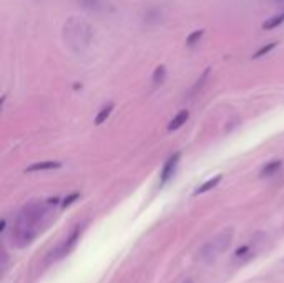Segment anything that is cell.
Wrapping results in <instances>:
<instances>
[{"mask_svg": "<svg viewBox=\"0 0 284 283\" xmlns=\"http://www.w3.org/2000/svg\"><path fill=\"white\" fill-rule=\"evenodd\" d=\"M49 215L45 203L40 202H30L20 210L17 217L14 233H12V240L15 242L17 247H25L38 235V232L43 226V219Z\"/></svg>", "mask_w": 284, "mask_h": 283, "instance_id": "cell-1", "label": "cell"}, {"mask_svg": "<svg viewBox=\"0 0 284 283\" xmlns=\"http://www.w3.org/2000/svg\"><path fill=\"white\" fill-rule=\"evenodd\" d=\"M233 240V228H226L213 237L211 240H208L203 247L198 250V258L203 262H211V260L218 258L223 252L231 245Z\"/></svg>", "mask_w": 284, "mask_h": 283, "instance_id": "cell-2", "label": "cell"}, {"mask_svg": "<svg viewBox=\"0 0 284 283\" xmlns=\"http://www.w3.org/2000/svg\"><path fill=\"white\" fill-rule=\"evenodd\" d=\"M82 230H84V225H77L73 226V230L70 232V235L65 240L60 243L58 247L55 248L54 252L50 253V260H60L63 258V256H67L70 252L73 250V248L77 247L78 240H80V235H82Z\"/></svg>", "mask_w": 284, "mask_h": 283, "instance_id": "cell-3", "label": "cell"}, {"mask_svg": "<svg viewBox=\"0 0 284 283\" xmlns=\"http://www.w3.org/2000/svg\"><path fill=\"white\" fill-rule=\"evenodd\" d=\"M180 158H181V152H174V154L170 157L167 162H165L163 170H161V173H160V185H165L170 180V178L173 177V173H174V170H176V167H178V162H180Z\"/></svg>", "mask_w": 284, "mask_h": 283, "instance_id": "cell-4", "label": "cell"}, {"mask_svg": "<svg viewBox=\"0 0 284 283\" xmlns=\"http://www.w3.org/2000/svg\"><path fill=\"white\" fill-rule=\"evenodd\" d=\"M62 163L57 162V160H45V162H37V163H32L25 168L27 173H33V172H45V170H54V168H60Z\"/></svg>", "mask_w": 284, "mask_h": 283, "instance_id": "cell-5", "label": "cell"}, {"mask_svg": "<svg viewBox=\"0 0 284 283\" xmlns=\"http://www.w3.org/2000/svg\"><path fill=\"white\" fill-rule=\"evenodd\" d=\"M188 119H190V112H188V110L178 112V113H176V117H174V119L168 124V132H174V130L181 128L183 125L186 124V120H188Z\"/></svg>", "mask_w": 284, "mask_h": 283, "instance_id": "cell-6", "label": "cell"}, {"mask_svg": "<svg viewBox=\"0 0 284 283\" xmlns=\"http://www.w3.org/2000/svg\"><path fill=\"white\" fill-rule=\"evenodd\" d=\"M281 167H283L281 160H271V162H268L263 168H261L259 177H273L274 173H278L279 170H281Z\"/></svg>", "mask_w": 284, "mask_h": 283, "instance_id": "cell-7", "label": "cell"}, {"mask_svg": "<svg viewBox=\"0 0 284 283\" xmlns=\"http://www.w3.org/2000/svg\"><path fill=\"white\" fill-rule=\"evenodd\" d=\"M251 256H253V252H251V243H246V245L239 247L238 250L234 252V256H233V260H234V262H239V263H243L244 260L251 258Z\"/></svg>", "mask_w": 284, "mask_h": 283, "instance_id": "cell-8", "label": "cell"}, {"mask_svg": "<svg viewBox=\"0 0 284 283\" xmlns=\"http://www.w3.org/2000/svg\"><path fill=\"white\" fill-rule=\"evenodd\" d=\"M223 180V175H216L215 178H209L208 182H204L203 185L198 187V189L195 190V195H199V193H204V191H209L211 189H215V187L220 184V182Z\"/></svg>", "mask_w": 284, "mask_h": 283, "instance_id": "cell-9", "label": "cell"}, {"mask_svg": "<svg viewBox=\"0 0 284 283\" xmlns=\"http://www.w3.org/2000/svg\"><path fill=\"white\" fill-rule=\"evenodd\" d=\"M113 108H115V103H108V105H105L102 110L97 113V117H95V125H102L103 122H107V119L110 117V113L113 112Z\"/></svg>", "mask_w": 284, "mask_h": 283, "instance_id": "cell-10", "label": "cell"}, {"mask_svg": "<svg viewBox=\"0 0 284 283\" xmlns=\"http://www.w3.org/2000/svg\"><path fill=\"white\" fill-rule=\"evenodd\" d=\"M208 75H209V68H206V70L201 73V77L198 78V80H196V84L191 87V90H190V94H188V97H195V95L198 94L201 89H203L204 82L208 80Z\"/></svg>", "mask_w": 284, "mask_h": 283, "instance_id": "cell-11", "label": "cell"}, {"mask_svg": "<svg viewBox=\"0 0 284 283\" xmlns=\"http://www.w3.org/2000/svg\"><path fill=\"white\" fill-rule=\"evenodd\" d=\"M283 22H284V12H281V14H278L274 17H271L269 20H266L263 24V29L264 30H273V29H276L278 25H281Z\"/></svg>", "mask_w": 284, "mask_h": 283, "instance_id": "cell-12", "label": "cell"}, {"mask_svg": "<svg viewBox=\"0 0 284 283\" xmlns=\"http://www.w3.org/2000/svg\"><path fill=\"white\" fill-rule=\"evenodd\" d=\"M165 77H167V68L163 67V65H160V67H156L155 73H153V84L158 85L161 82L165 80Z\"/></svg>", "mask_w": 284, "mask_h": 283, "instance_id": "cell-13", "label": "cell"}, {"mask_svg": "<svg viewBox=\"0 0 284 283\" xmlns=\"http://www.w3.org/2000/svg\"><path fill=\"white\" fill-rule=\"evenodd\" d=\"M203 33H204V30H196V32H193L190 37L186 38V45H188V47H195L196 43H198V42L201 40Z\"/></svg>", "mask_w": 284, "mask_h": 283, "instance_id": "cell-14", "label": "cell"}, {"mask_svg": "<svg viewBox=\"0 0 284 283\" xmlns=\"http://www.w3.org/2000/svg\"><path fill=\"white\" fill-rule=\"evenodd\" d=\"M276 45H278V43H276V42H271V43H268V45L261 47V49H259V50H257L255 55H253V59H261V57H263V55H266V54H269V52H271V50H273V49H274V47H276Z\"/></svg>", "mask_w": 284, "mask_h": 283, "instance_id": "cell-15", "label": "cell"}, {"mask_svg": "<svg viewBox=\"0 0 284 283\" xmlns=\"http://www.w3.org/2000/svg\"><path fill=\"white\" fill-rule=\"evenodd\" d=\"M78 197H80V193H72V195H70V197H67V198L63 200L62 207H63V208L70 207V205H72L73 202H75V200H78Z\"/></svg>", "mask_w": 284, "mask_h": 283, "instance_id": "cell-16", "label": "cell"}, {"mask_svg": "<svg viewBox=\"0 0 284 283\" xmlns=\"http://www.w3.org/2000/svg\"><path fill=\"white\" fill-rule=\"evenodd\" d=\"M5 225H7V221H5V220H2V225H0V226H2V228H0V232H3V230H5Z\"/></svg>", "mask_w": 284, "mask_h": 283, "instance_id": "cell-17", "label": "cell"}, {"mask_svg": "<svg viewBox=\"0 0 284 283\" xmlns=\"http://www.w3.org/2000/svg\"><path fill=\"white\" fill-rule=\"evenodd\" d=\"M185 283H193V282H191V280H186Z\"/></svg>", "mask_w": 284, "mask_h": 283, "instance_id": "cell-18", "label": "cell"}]
</instances>
